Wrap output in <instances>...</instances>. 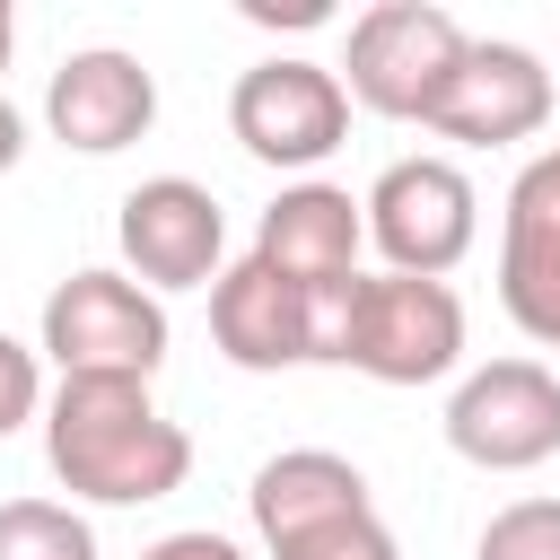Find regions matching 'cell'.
Masks as SVG:
<instances>
[{"mask_svg":"<svg viewBox=\"0 0 560 560\" xmlns=\"http://www.w3.org/2000/svg\"><path fill=\"white\" fill-rule=\"evenodd\" d=\"M44 122H52V140L79 149V158H114V149H131V140L158 122V79L140 70V52L88 44V52H70V61L52 70Z\"/></svg>","mask_w":560,"mask_h":560,"instance_id":"10","label":"cell"},{"mask_svg":"<svg viewBox=\"0 0 560 560\" xmlns=\"http://www.w3.org/2000/svg\"><path fill=\"white\" fill-rule=\"evenodd\" d=\"M228 131L262 166H324L350 140V96H341V79L324 61L280 52V61H254L228 88Z\"/></svg>","mask_w":560,"mask_h":560,"instance_id":"7","label":"cell"},{"mask_svg":"<svg viewBox=\"0 0 560 560\" xmlns=\"http://www.w3.org/2000/svg\"><path fill=\"white\" fill-rule=\"evenodd\" d=\"M245 508H254L262 551H289V542H306V534H324V525H350V516H376L368 472H359L350 455H332V446H289V455H271V464L254 472Z\"/></svg>","mask_w":560,"mask_h":560,"instance_id":"12","label":"cell"},{"mask_svg":"<svg viewBox=\"0 0 560 560\" xmlns=\"http://www.w3.org/2000/svg\"><path fill=\"white\" fill-rule=\"evenodd\" d=\"M35 411H44V368H35V350L18 332H0V438L26 429Z\"/></svg>","mask_w":560,"mask_h":560,"instance_id":"18","label":"cell"},{"mask_svg":"<svg viewBox=\"0 0 560 560\" xmlns=\"http://www.w3.org/2000/svg\"><path fill=\"white\" fill-rule=\"evenodd\" d=\"M359 219H368V245L385 254V271H411V280H446L481 236V201L455 158H394L368 184Z\"/></svg>","mask_w":560,"mask_h":560,"instance_id":"5","label":"cell"},{"mask_svg":"<svg viewBox=\"0 0 560 560\" xmlns=\"http://www.w3.org/2000/svg\"><path fill=\"white\" fill-rule=\"evenodd\" d=\"M446 446L481 472H534L560 455V376L542 359H490L446 402Z\"/></svg>","mask_w":560,"mask_h":560,"instance_id":"6","label":"cell"},{"mask_svg":"<svg viewBox=\"0 0 560 560\" xmlns=\"http://www.w3.org/2000/svg\"><path fill=\"white\" fill-rule=\"evenodd\" d=\"M44 359L61 376H158L166 368V306L131 271H70L44 298Z\"/></svg>","mask_w":560,"mask_h":560,"instance_id":"3","label":"cell"},{"mask_svg":"<svg viewBox=\"0 0 560 560\" xmlns=\"http://www.w3.org/2000/svg\"><path fill=\"white\" fill-rule=\"evenodd\" d=\"M542 122H551V70H542V52L490 44V35L464 44L446 96L429 105V131H446L464 149H508V140H534Z\"/></svg>","mask_w":560,"mask_h":560,"instance_id":"9","label":"cell"},{"mask_svg":"<svg viewBox=\"0 0 560 560\" xmlns=\"http://www.w3.org/2000/svg\"><path fill=\"white\" fill-rule=\"evenodd\" d=\"M9 52H18V18H9V0H0V70H9Z\"/></svg>","mask_w":560,"mask_h":560,"instance_id":"22","label":"cell"},{"mask_svg":"<svg viewBox=\"0 0 560 560\" xmlns=\"http://www.w3.org/2000/svg\"><path fill=\"white\" fill-rule=\"evenodd\" d=\"M210 332H219V350H228L236 368H254V376L298 368V359H306V289L245 254V262H228V271L210 280Z\"/></svg>","mask_w":560,"mask_h":560,"instance_id":"14","label":"cell"},{"mask_svg":"<svg viewBox=\"0 0 560 560\" xmlns=\"http://www.w3.org/2000/svg\"><path fill=\"white\" fill-rule=\"evenodd\" d=\"M481 560H560V499H516L481 525Z\"/></svg>","mask_w":560,"mask_h":560,"instance_id":"16","label":"cell"},{"mask_svg":"<svg viewBox=\"0 0 560 560\" xmlns=\"http://www.w3.org/2000/svg\"><path fill=\"white\" fill-rule=\"evenodd\" d=\"M44 464L70 499L96 508H149L184 490L192 438L158 411L140 376H61L44 402Z\"/></svg>","mask_w":560,"mask_h":560,"instance_id":"1","label":"cell"},{"mask_svg":"<svg viewBox=\"0 0 560 560\" xmlns=\"http://www.w3.org/2000/svg\"><path fill=\"white\" fill-rule=\"evenodd\" d=\"M140 560H245L228 534H210V525H192V534H166V542H149Z\"/></svg>","mask_w":560,"mask_h":560,"instance_id":"19","label":"cell"},{"mask_svg":"<svg viewBox=\"0 0 560 560\" xmlns=\"http://www.w3.org/2000/svg\"><path fill=\"white\" fill-rule=\"evenodd\" d=\"M271 560H402V542L376 516H350V525H324V534H306V542L271 551Z\"/></svg>","mask_w":560,"mask_h":560,"instance_id":"17","label":"cell"},{"mask_svg":"<svg viewBox=\"0 0 560 560\" xmlns=\"http://www.w3.org/2000/svg\"><path fill=\"white\" fill-rule=\"evenodd\" d=\"M359 245H368V219H359V201L341 184H289L262 210V228H254V262H271L298 289L350 280L359 271Z\"/></svg>","mask_w":560,"mask_h":560,"instance_id":"13","label":"cell"},{"mask_svg":"<svg viewBox=\"0 0 560 560\" xmlns=\"http://www.w3.org/2000/svg\"><path fill=\"white\" fill-rule=\"evenodd\" d=\"M18 149H26V122H18V105H9V96H0V175H9V166H18Z\"/></svg>","mask_w":560,"mask_h":560,"instance_id":"21","label":"cell"},{"mask_svg":"<svg viewBox=\"0 0 560 560\" xmlns=\"http://www.w3.org/2000/svg\"><path fill=\"white\" fill-rule=\"evenodd\" d=\"M551 350H560V341H551Z\"/></svg>","mask_w":560,"mask_h":560,"instance_id":"23","label":"cell"},{"mask_svg":"<svg viewBox=\"0 0 560 560\" xmlns=\"http://www.w3.org/2000/svg\"><path fill=\"white\" fill-rule=\"evenodd\" d=\"M245 18H254V26H324L332 9H324V0H245Z\"/></svg>","mask_w":560,"mask_h":560,"instance_id":"20","label":"cell"},{"mask_svg":"<svg viewBox=\"0 0 560 560\" xmlns=\"http://www.w3.org/2000/svg\"><path fill=\"white\" fill-rule=\"evenodd\" d=\"M0 560H96V534L61 499H0Z\"/></svg>","mask_w":560,"mask_h":560,"instance_id":"15","label":"cell"},{"mask_svg":"<svg viewBox=\"0 0 560 560\" xmlns=\"http://www.w3.org/2000/svg\"><path fill=\"white\" fill-rule=\"evenodd\" d=\"M499 306L534 332L560 341V149H542L499 210Z\"/></svg>","mask_w":560,"mask_h":560,"instance_id":"11","label":"cell"},{"mask_svg":"<svg viewBox=\"0 0 560 560\" xmlns=\"http://www.w3.org/2000/svg\"><path fill=\"white\" fill-rule=\"evenodd\" d=\"M114 236H122V262H131V280L149 298L158 289H210L219 280V254H228V219H219L210 184H192V175L131 184Z\"/></svg>","mask_w":560,"mask_h":560,"instance_id":"8","label":"cell"},{"mask_svg":"<svg viewBox=\"0 0 560 560\" xmlns=\"http://www.w3.org/2000/svg\"><path fill=\"white\" fill-rule=\"evenodd\" d=\"M464 26L438 0H376L350 18V52H341V96L385 114V122H429V105L446 96L455 61H464Z\"/></svg>","mask_w":560,"mask_h":560,"instance_id":"2","label":"cell"},{"mask_svg":"<svg viewBox=\"0 0 560 560\" xmlns=\"http://www.w3.org/2000/svg\"><path fill=\"white\" fill-rule=\"evenodd\" d=\"M464 359V298L446 280H411V271H359L350 289V341L341 368L376 376V385H438Z\"/></svg>","mask_w":560,"mask_h":560,"instance_id":"4","label":"cell"}]
</instances>
